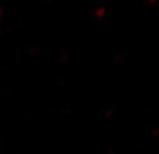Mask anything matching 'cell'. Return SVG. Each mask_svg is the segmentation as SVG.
<instances>
[{
  "label": "cell",
  "mask_w": 159,
  "mask_h": 154,
  "mask_svg": "<svg viewBox=\"0 0 159 154\" xmlns=\"http://www.w3.org/2000/svg\"><path fill=\"white\" fill-rule=\"evenodd\" d=\"M0 18H1V11H0Z\"/></svg>",
  "instance_id": "6da1fadb"
}]
</instances>
